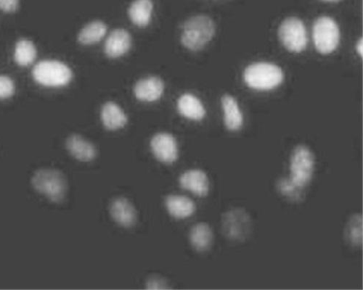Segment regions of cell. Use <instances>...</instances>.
<instances>
[{
    "mask_svg": "<svg viewBox=\"0 0 363 290\" xmlns=\"http://www.w3.org/2000/svg\"><path fill=\"white\" fill-rule=\"evenodd\" d=\"M324 1L331 2V3H337V2L340 1V0H324Z\"/></svg>",
    "mask_w": 363,
    "mask_h": 290,
    "instance_id": "29",
    "label": "cell"
},
{
    "mask_svg": "<svg viewBox=\"0 0 363 290\" xmlns=\"http://www.w3.org/2000/svg\"><path fill=\"white\" fill-rule=\"evenodd\" d=\"M152 11V0H136L129 8V15L134 24L144 27L150 23Z\"/></svg>",
    "mask_w": 363,
    "mask_h": 290,
    "instance_id": "19",
    "label": "cell"
},
{
    "mask_svg": "<svg viewBox=\"0 0 363 290\" xmlns=\"http://www.w3.org/2000/svg\"><path fill=\"white\" fill-rule=\"evenodd\" d=\"M37 54V48L32 41L26 39L18 41L15 50V60L19 65H31L35 61Z\"/></svg>",
    "mask_w": 363,
    "mask_h": 290,
    "instance_id": "22",
    "label": "cell"
},
{
    "mask_svg": "<svg viewBox=\"0 0 363 290\" xmlns=\"http://www.w3.org/2000/svg\"><path fill=\"white\" fill-rule=\"evenodd\" d=\"M110 211L112 218L120 226L129 228L136 223L137 213L136 209L125 198L115 199L112 203Z\"/></svg>",
    "mask_w": 363,
    "mask_h": 290,
    "instance_id": "11",
    "label": "cell"
},
{
    "mask_svg": "<svg viewBox=\"0 0 363 290\" xmlns=\"http://www.w3.org/2000/svg\"><path fill=\"white\" fill-rule=\"evenodd\" d=\"M224 121L226 127L238 131L243 126L244 118L237 101L230 95H225L222 99Z\"/></svg>",
    "mask_w": 363,
    "mask_h": 290,
    "instance_id": "15",
    "label": "cell"
},
{
    "mask_svg": "<svg viewBox=\"0 0 363 290\" xmlns=\"http://www.w3.org/2000/svg\"><path fill=\"white\" fill-rule=\"evenodd\" d=\"M34 188L54 203H61L67 193V183L63 174L55 169H40L33 176Z\"/></svg>",
    "mask_w": 363,
    "mask_h": 290,
    "instance_id": "3",
    "label": "cell"
},
{
    "mask_svg": "<svg viewBox=\"0 0 363 290\" xmlns=\"http://www.w3.org/2000/svg\"><path fill=\"white\" fill-rule=\"evenodd\" d=\"M181 187L189 190L194 194L203 197L208 194L209 181L207 175L203 171L193 169L182 174L180 178Z\"/></svg>",
    "mask_w": 363,
    "mask_h": 290,
    "instance_id": "10",
    "label": "cell"
},
{
    "mask_svg": "<svg viewBox=\"0 0 363 290\" xmlns=\"http://www.w3.org/2000/svg\"><path fill=\"white\" fill-rule=\"evenodd\" d=\"M19 5V0H0V10L6 12H15Z\"/></svg>",
    "mask_w": 363,
    "mask_h": 290,
    "instance_id": "27",
    "label": "cell"
},
{
    "mask_svg": "<svg viewBox=\"0 0 363 290\" xmlns=\"http://www.w3.org/2000/svg\"><path fill=\"white\" fill-rule=\"evenodd\" d=\"M101 118L104 127L110 130L123 128L127 118L123 110L112 102L107 103L102 108Z\"/></svg>",
    "mask_w": 363,
    "mask_h": 290,
    "instance_id": "18",
    "label": "cell"
},
{
    "mask_svg": "<svg viewBox=\"0 0 363 290\" xmlns=\"http://www.w3.org/2000/svg\"><path fill=\"white\" fill-rule=\"evenodd\" d=\"M215 33L213 21L206 16L194 17L183 25L182 43L191 50L203 49L209 43Z\"/></svg>",
    "mask_w": 363,
    "mask_h": 290,
    "instance_id": "2",
    "label": "cell"
},
{
    "mask_svg": "<svg viewBox=\"0 0 363 290\" xmlns=\"http://www.w3.org/2000/svg\"><path fill=\"white\" fill-rule=\"evenodd\" d=\"M14 92V82L8 76H0V99H8Z\"/></svg>",
    "mask_w": 363,
    "mask_h": 290,
    "instance_id": "25",
    "label": "cell"
},
{
    "mask_svg": "<svg viewBox=\"0 0 363 290\" xmlns=\"http://www.w3.org/2000/svg\"><path fill=\"white\" fill-rule=\"evenodd\" d=\"M179 112L184 117L200 121L205 116L206 110L204 105L191 94H185L182 95L178 104Z\"/></svg>",
    "mask_w": 363,
    "mask_h": 290,
    "instance_id": "17",
    "label": "cell"
},
{
    "mask_svg": "<svg viewBox=\"0 0 363 290\" xmlns=\"http://www.w3.org/2000/svg\"><path fill=\"white\" fill-rule=\"evenodd\" d=\"M279 37L282 44L290 52L304 51L308 43L307 33L304 23L298 18H289L281 23Z\"/></svg>",
    "mask_w": 363,
    "mask_h": 290,
    "instance_id": "7",
    "label": "cell"
},
{
    "mask_svg": "<svg viewBox=\"0 0 363 290\" xmlns=\"http://www.w3.org/2000/svg\"><path fill=\"white\" fill-rule=\"evenodd\" d=\"M132 39L125 30H116L107 38L105 52L107 56L116 59L123 56L131 48Z\"/></svg>",
    "mask_w": 363,
    "mask_h": 290,
    "instance_id": "12",
    "label": "cell"
},
{
    "mask_svg": "<svg viewBox=\"0 0 363 290\" xmlns=\"http://www.w3.org/2000/svg\"><path fill=\"white\" fill-rule=\"evenodd\" d=\"M147 289H170L168 282L158 278H153L146 282Z\"/></svg>",
    "mask_w": 363,
    "mask_h": 290,
    "instance_id": "26",
    "label": "cell"
},
{
    "mask_svg": "<svg viewBox=\"0 0 363 290\" xmlns=\"http://www.w3.org/2000/svg\"><path fill=\"white\" fill-rule=\"evenodd\" d=\"M356 50L360 57H362L363 54V43L362 39H360L356 45Z\"/></svg>",
    "mask_w": 363,
    "mask_h": 290,
    "instance_id": "28",
    "label": "cell"
},
{
    "mask_svg": "<svg viewBox=\"0 0 363 290\" xmlns=\"http://www.w3.org/2000/svg\"><path fill=\"white\" fill-rule=\"evenodd\" d=\"M33 76L39 84L51 87L68 85L72 79L70 68L57 61H43L37 63Z\"/></svg>",
    "mask_w": 363,
    "mask_h": 290,
    "instance_id": "4",
    "label": "cell"
},
{
    "mask_svg": "<svg viewBox=\"0 0 363 290\" xmlns=\"http://www.w3.org/2000/svg\"><path fill=\"white\" fill-rule=\"evenodd\" d=\"M277 188L282 196L291 201L298 202L304 197V188L294 183L290 178H280Z\"/></svg>",
    "mask_w": 363,
    "mask_h": 290,
    "instance_id": "23",
    "label": "cell"
},
{
    "mask_svg": "<svg viewBox=\"0 0 363 290\" xmlns=\"http://www.w3.org/2000/svg\"><path fill=\"white\" fill-rule=\"evenodd\" d=\"M281 68L271 63L260 62L249 65L245 72L244 79L251 89L267 91L273 90L284 81Z\"/></svg>",
    "mask_w": 363,
    "mask_h": 290,
    "instance_id": "1",
    "label": "cell"
},
{
    "mask_svg": "<svg viewBox=\"0 0 363 290\" xmlns=\"http://www.w3.org/2000/svg\"><path fill=\"white\" fill-rule=\"evenodd\" d=\"M313 37L315 47L319 52L330 54L335 51L340 44L339 25L330 17H320L313 25Z\"/></svg>",
    "mask_w": 363,
    "mask_h": 290,
    "instance_id": "6",
    "label": "cell"
},
{
    "mask_svg": "<svg viewBox=\"0 0 363 290\" xmlns=\"http://www.w3.org/2000/svg\"><path fill=\"white\" fill-rule=\"evenodd\" d=\"M346 237L354 245L360 246L362 241V219L360 214L354 215L349 220L346 227Z\"/></svg>",
    "mask_w": 363,
    "mask_h": 290,
    "instance_id": "24",
    "label": "cell"
},
{
    "mask_svg": "<svg viewBox=\"0 0 363 290\" xmlns=\"http://www.w3.org/2000/svg\"><path fill=\"white\" fill-rule=\"evenodd\" d=\"M66 147L72 156L80 161L89 162L97 156L95 146L79 135L70 136L67 139Z\"/></svg>",
    "mask_w": 363,
    "mask_h": 290,
    "instance_id": "14",
    "label": "cell"
},
{
    "mask_svg": "<svg viewBox=\"0 0 363 290\" xmlns=\"http://www.w3.org/2000/svg\"><path fill=\"white\" fill-rule=\"evenodd\" d=\"M165 204L169 214L176 218L190 217L196 211L194 201L183 196H169L167 198Z\"/></svg>",
    "mask_w": 363,
    "mask_h": 290,
    "instance_id": "16",
    "label": "cell"
},
{
    "mask_svg": "<svg viewBox=\"0 0 363 290\" xmlns=\"http://www.w3.org/2000/svg\"><path fill=\"white\" fill-rule=\"evenodd\" d=\"M315 157L307 147H295L290 160V178L299 186L305 188L310 183L315 170Z\"/></svg>",
    "mask_w": 363,
    "mask_h": 290,
    "instance_id": "5",
    "label": "cell"
},
{
    "mask_svg": "<svg viewBox=\"0 0 363 290\" xmlns=\"http://www.w3.org/2000/svg\"><path fill=\"white\" fill-rule=\"evenodd\" d=\"M190 240L198 251H206L209 249L213 241V233L210 227L205 223H199L194 226L190 233Z\"/></svg>",
    "mask_w": 363,
    "mask_h": 290,
    "instance_id": "20",
    "label": "cell"
},
{
    "mask_svg": "<svg viewBox=\"0 0 363 290\" xmlns=\"http://www.w3.org/2000/svg\"><path fill=\"white\" fill-rule=\"evenodd\" d=\"M106 32L107 26L104 23L93 21L80 32L78 39L83 45L95 44L105 37Z\"/></svg>",
    "mask_w": 363,
    "mask_h": 290,
    "instance_id": "21",
    "label": "cell"
},
{
    "mask_svg": "<svg viewBox=\"0 0 363 290\" xmlns=\"http://www.w3.org/2000/svg\"><path fill=\"white\" fill-rule=\"evenodd\" d=\"M164 89V83L159 78L149 77L137 83L134 87V94L141 101L154 102L160 98Z\"/></svg>",
    "mask_w": 363,
    "mask_h": 290,
    "instance_id": "13",
    "label": "cell"
},
{
    "mask_svg": "<svg viewBox=\"0 0 363 290\" xmlns=\"http://www.w3.org/2000/svg\"><path fill=\"white\" fill-rule=\"evenodd\" d=\"M222 227L228 238L234 240H243L250 231L251 218L245 211L234 209L224 215Z\"/></svg>",
    "mask_w": 363,
    "mask_h": 290,
    "instance_id": "8",
    "label": "cell"
},
{
    "mask_svg": "<svg viewBox=\"0 0 363 290\" xmlns=\"http://www.w3.org/2000/svg\"><path fill=\"white\" fill-rule=\"evenodd\" d=\"M155 157L160 162L172 163L178 158V147L174 137L167 133L155 135L151 142Z\"/></svg>",
    "mask_w": 363,
    "mask_h": 290,
    "instance_id": "9",
    "label": "cell"
}]
</instances>
